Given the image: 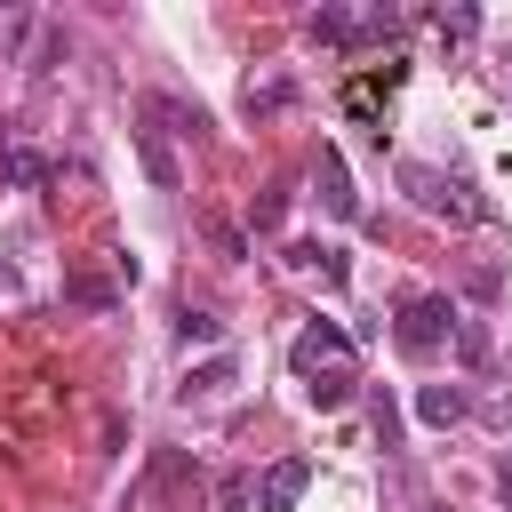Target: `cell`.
Wrapping results in <instances>:
<instances>
[{"mask_svg": "<svg viewBox=\"0 0 512 512\" xmlns=\"http://www.w3.org/2000/svg\"><path fill=\"white\" fill-rule=\"evenodd\" d=\"M400 192H408L424 216H448V224H488V216H496L464 176H440V168H424V160H400Z\"/></svg>", "mask_w": 512, "mask_h": 512, "instance_id": "cell-1", "label": "cell"}, {"mask_svg": "<svg viewBox=\"0 0 512 512\" xmlns=\"http://www.w3.org/2000/svg\"><path fill=\"white\" fill-rule=\"evenodd\" d=\"M456 320H464V312H456V304H448L440 288H416V296H400V320H392V344H400L408 360H432V352H440V344L456 336Z\"/></svg>", "mask_w": 512, "mask_h": 512, "instance_id": "cell-2", "label": "cell"}, {"mask_svg": "<svg viewBox=\"0 0 512 512\" xmlns=\"http://www.w3.org/2000/svg\"><path fill=\"white\" fill-rule=\"evenodd\" d=\"M288 360H296L304 384H312V376H336V368H352V336H344L336 320H312V328L288 344Z\"/></svg>", "mask_w": 512, "mask_h": 512, "instance_id": "cell-3", "label": "cell"}, {"mask_svg": "<svg viewBox=\"0 0 512 512\" xmlns=\"http://www.w3.org/2000/svg\"><path fill=\"white\" fill-rule=\"evenodd\" d=\"M312 184H320V208H328V216H344V224L360 216V192H352V168H344V152H336V144H320V152H312Z\"/></svg>", "mask_w": 512, "mask_h": 512, "instance_id": "cell-4", "label": "cell"}, {"mask_svg": "<svg viewBox=\"0 0 512 512\" xmlns=\"http://www.w3.org/2000/svg\"><path fill=\"white\" fill-rule=\"evenodd\" d=\"M312 488V456H280L264 480H256V512H296Z\"/></svg>", "mask_w": 512, "mask_h": 512, "instance_id": "cell-5", "label": "cell"}, {"mask_svg": "<svg viewBox=\"0 0 512 512\" xmlns=\"http://www.w3.org/2000/svg\"><path fill=\"white\" fill-rule=\"evenodd\" d=\"M416 416H424L432 432H448V424L472 416V392H464V384H416Z\"/></svg>", "mask_w": 512, "mask_h": 512, "instance_id": "cell-6", "label": "cell"}, {"mask_svg": "<svg viewBox=\"0 0 512 512\" xmlns=\"http://www.w3.org/2000/svg\"><path fill=\"white\" fill-rule=\"evenodd\" d=\"M136 152H144V168H152V184H160V192H176V152L160 144V128H136Z\"/></svg>", "mask_w": 512, "mask_h": 512, "instance_id": "cell-7", "label": "cell"}, {"mask_svg": "<svg viewBox=\"0 0 512 512\" xmlns=\"http://www.w3.org/2000/svg\"><path fill=\"white\" fill-rule=\"evenodd\" d=\"M0 168H8V184H24V192H40V184H48V160H40V152H24V144H8V152H0Z\"/></svg>", "mask_w": 512, "mask_h": 512, "instance_id": "cell-8", "label": "cell"}, {"mask_svg": "<svg viewBox=\"0 0 512 512\" xmlns=\"http://www.w3.org/2000/svg\"><path fill=\"white\" fill-rule=\"evenodd\" d=\"M64 296H72V304H88V312H112V304H120V288H112V280H96V272H72V280H64Z\"/></svg>", "mask_w": 512, "mask_h": 512, "instance_id": "cell-9", "label": "cell"}, {"mask_svg": "<svg viewBox=\"0 0 512 512\" xmlns=\"http://www.w3.org/2000/svg\"><path fill=\"white\" fill-rule=\"evenodd\" d=\"M232 384V352H216V360H200L192 376H184V400H208V392H224Z\"/></svg>", "mask_w": 512, "mask_h": 512, "instance_id": "cell-10", "label": "cell"}, {"mask_svg": "<svg viewBox=\"0 0 512 512\" xmlns=\"http://www.w3.org/2000/svg\"><path fill=\"white\" fill-rule=\"evenodd\" d=\"M288 96H296L288 80H248V88H240V104H248V120H264V112H280Z\"/></svg>", "mask_w": 512, "mask_h": 512, "instance_id": "cell-11", "label": "cell"}, {"mask_svg": "<svg viewBox=\"0 0 512 512\" xmlns=\"http://www.w3.org/2000/svg\"><path fill=\"white\" fill-rule=\"evenodd\" d=\"M176 336H184V344H216V336H224V320H216L208 304H184V312H176Z\"/></svg>", "mask_w": 512, "mask_h": 512, "instance_id": "cell-12", "label": "cell"}, {"mask_svg": "<svg viewBox=\"0 0 512 512\" xmlns=\"http://www.w3.org/2000/svg\"><path fill=\"white\" fill-rule=\"evenodd\" d=\"M352 384H360V376H352V368H336V376H312L304 392H312V408H344V400H352Z\"/></svg>", "mask_w": 512, "mask_h": 512, "instance_id": "cell-13", "label": "cell"}, {"mask_svg": "<svg viewBox=\"0 0 512 512\" xmlns=\"http://www.w3.org/2000/svg\"><path fill=\"white\" fill-rule=\"evenodd\" d=\"M472 32H480V8H440V40L448 48H464Z\"/></svg>", "mask_w": 512, "mask_h": 512, "instance_id": "cell-14", "label": "cell"}, {"mask_svg": "<svg viewBox=\"0 0 512 512\" xmlns=\"http://www.w3.org/2000/svg\"><path fill=\"white\" fill-rule=\"evenodd\" d=\"M24 32H32V8H0V56H16Z\"/></svg>", "mask_w": 512, "mask_h": 512, "instance_id": "cell-15", "label": "cell"}, {"mask_svg": "<svg viewBox=\"0 0 512 512\" xmlns=\"http://www.w3.org/2000/svg\"><path fill=\"white\" fill-rule=\"evenodd\" d=\"M248 216H256V232H272V224L288 216V192H256V208H248Z\"/></svg>", "mask_w": 512, "mask_h": 512, "instance_id": "cell-16", "label": "cell"}, {"mask_svg": "<svg viewBox=\"0 0 512 512\" xmlns=\"http://www.w3.org/2000/svg\"><path fill=\"white\" fill-rule=\"evenodd\" d=\"M376 448H400V408L376 392Z\"/></svg>", "mask_w": 512, "mask_h": 512, "instance_id": "cell-17", "label": "cell"}, {"mask_svg": "<svg viewBox=\"0 0 512 512\" xmlns=\"http://www.w3.org/2000/svg\"><path fill=\"white\" fill-rule=\"evenodd\" d=\"M488 424H512V392H496V400H488Z\"/></svg>", "mask_w": 512, "mask_h": 512, "instance_id": "cell-18", "label": "cell"}, {"mask_svg": "<svg viewBox=\"0 0 512 512\" xmlns=\"http://www.w3.org/2000/svg\"><path fill=\"white\" fill-rule=\"evenodd\" d=\"M0 288H16V264H0Z\"/></svg>", "mask_w": 512, "mask_h": 512, "instance_id": "cell-19", "label": "cell"}, {"mask_svg": "<svg viewBox=\"0 0 512 512\" xmlns=\"http://www.w3.org/2000/svg\"><path fill=\"white\" fill-rule=\"evenodd\" d=\"M504 72H512V48H504Z\"/></svg>", "mask_w": 512, "mask_h": 512, "instance_id": "cell-20", "label": "cell"}]
</instances>
